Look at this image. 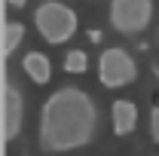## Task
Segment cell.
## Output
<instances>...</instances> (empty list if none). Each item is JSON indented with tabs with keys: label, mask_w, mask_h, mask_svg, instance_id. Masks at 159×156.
<instances>
[{
	"label": "cell",
	"mask_w": 159,
	"mask_h": 156,
	"mask_svg": "<svg viewBox=\"0 0 159 156\" xmlns=\"http://www.w3.org/2000/svg\"><path fill=\"white\" fill-rule=\"evenodd\" d=\"M98 104L80 86H61L43 101L40 110V147L43 153H74L95 141Z\"/></svg>",
	"instance_id": "1"
},
{
	"label": "cell",
	"mask_w": 159,
	"mask_h": 156,
	"mask_svg": "<svg viewBox=\"0 0 159 156\" xmlns=\"http://www.w3.org/2000/svg\"><path fill=\"white\" fill-rule=\"evenodd\" d=\"M34 25L37 34L52 46H61L77 34V12L70 6H64L58 0H46L34 9Z\"/></svg>",
	"instance_id": "2"
},
{
	"label": "cell",
	"mask_w": 159,
	"mask_h": 156,
	"mask_svg": "<svg viewBox=\"0 0 159 156\" xmlns=\"http://www.w3.org/2000/svg\"><path fill=\"white\" fill-rule=\"evenodd\" d=\"M107 19L113 31L135 37L141 31H147L153 21V0H110Z\"/></svg>",
	"instance_id": "3"
},
{
	"label": "cell",
	"mask_w": 159,
	"mask_h": 156,
	"mask_svg": "<svg viewBox=\"0 0 159 156\" xmlns=\"http://www.w3.org/2000/svg\"><path fill=\"white\" fill-rule=\"evenodd\" d=\"M98 77H101V86L107 89H122V86H132L135 77H138V64L135 58L119 49V46H110L104 49L98 58Z\"/></svg>",
	"instance_id": "4"
},
{
	"label": "cell",
	"mask_w": 159,
	"mask_h": 156,
	"mask_svg": "<svg viewBox=\"0 0 159 156\" xmlns=\"http://www.w3.org/2000/svg\"><path fill=\"white\" fill-rule=\"evenodd\" d=\"M0 126H3V144H9L12 138L21 135V126H25V98L21 92L3 80V89H0Z\"/></svg>",
	"instance_id": "5"
},
{
	"label": "cell",
	"mask_w": 159,
	"mask_h": 156,
	"mask_svg": "<svg viewBox=\"0 0 159 156\" xmlns=\"http://www.w3.org/2000/svg\"><path fill=\"white\" fill-rule=\"evenodd\" d=\"M110 122H113V135L125 138L132 135V129H135V122H138V107H135V101H125V98H119L110 104Z\"/></svg>",
	"instance_id": "6"
},
{
	"label": "cell",
	"mask_w": 159,
	"mask_h": 156,
	"mask_svg": "<svg viewBox=\"0 0 159 156\" xmlns=\"http://www.w3.org/2000/svg\"><path fill=\"white\" fill-rule=\"evenodd\" d=\"M21 67H25V74L34 80L37 86H46L52 80V64H49V58L43 52H28L25 61H21Z\"/></svg>",
	"instance_id": "7"
},
{
	"label": "cell",
	"mask_w": 159,
	"mask_h": 156,
	"mask_svg": "<svg viewBox=\"0 0 159 156\" xmlns=\"http://www.w3.org/2000/svg\"><path fill=\"white\" fill-rule=\"evenodd\" d=\"M25 40V25L21 21H3V55H12Z\"/></svg>",
	"instance_id": "8"
},
{
	"label": "cell",
	"mask_w": 159,
	"mask_h": 156,
	"mask_svg": "<svg viewBox=\"0 0 159 156\" xmlns=\"http://www.w3.org/2000/svg\"><path fill=\"white\" fill-rule=\"evenodd\" d=\"M86 67H89V61H86V52L83 49H70L64 55V71L67 74H83Z\"/></svg>",
	"instance_id": "9"
},
{
	"label": "cell",
	"mask_w": 159,
	"mask_h": 156,
	"mask_svg": "<svg viewBox=\"0 0 159 156\" xmlns=\"http://www.w3.org/2000/svg\"><path fill=\"white\" fill-rule=\"evenodd\" d=\"M150 138H153V144H159V104H153V110H150Z\"/></svg>",
	"instance_id": "10"
},
{
	"label": "cell",
	"mask_w": 159,
	"mask_h": 156,
	"mask_svg": "<svg viewBox=\"0 0 159 156\" xmlns=\"http://www.w3.org/2000/svg\"><path fill=\"white\" fill-rule=\"evenodd\" d=\"M89 40H92V43H98V40H101V31H98V28H92V31H89Z\"/></svg>",
	"instance_id": "11"
},
{
	"label": "cell",
	"mask_w": 159,
	"mask_h": 156,
	"mask_svg": "<svg viewBox=\"0 0 159 156\" xmlns=\"http://www.w3.org/2000/svg\"><path fill=\"white\" fill-rule=\"evenodd\" d=\"M6 3H9V6H16V9H21V6H25L28 0H6Z\"/></svg>",
	"instance_id": "12"
}]
</instances>
